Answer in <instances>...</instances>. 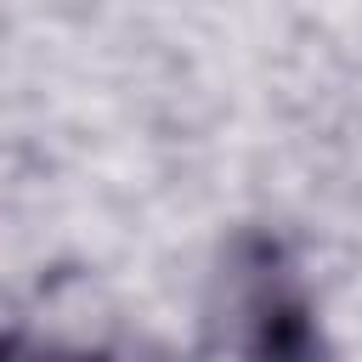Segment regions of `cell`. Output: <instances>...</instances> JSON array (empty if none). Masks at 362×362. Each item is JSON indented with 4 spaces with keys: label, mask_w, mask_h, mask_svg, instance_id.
Masks as SVG:
<instances>
[{
    "label": "cell",
    "mask_w": 362,
    "mask_h": 362,
    "mask_svg": "<svg viewBox=\"0 0 362 362\" xmlns=\"http://www.w3.org/2000/svg\"><path fill=\"white\" fill-rule=\"evenodd\" d=\"M0 362H23V356H17V351H11V345H0Z\"/></svg>",
    "instance_id": "cell-2"
},
{
    "label": "cell",
    "mask_w": 362,
    "mask_h": 362,
    "mask_svg": "<svg viewBox=\"0 0 362 362\" xmlns=\"http://www.w3.org/2000/svg\"><path fill=\"white\" fill-rule=\"evenodd\" d=\"M243 351H249V362H334L311 305L283 277H266L260 294L249 300V339H243Z\"/></svg>",
    "instance_id": "cell-1"
}]
</instances>
